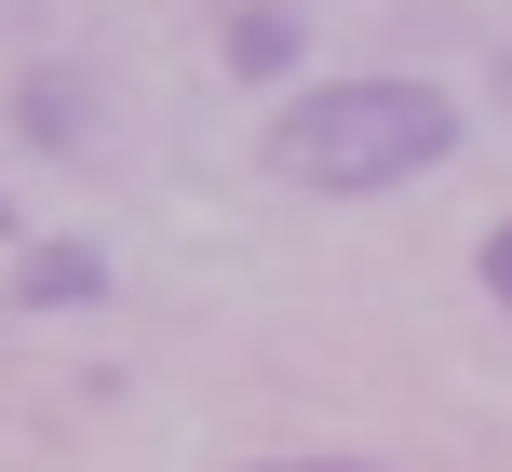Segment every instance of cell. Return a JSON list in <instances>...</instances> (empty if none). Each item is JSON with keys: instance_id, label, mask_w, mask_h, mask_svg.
Segmentation results:
<instances>
[{"instance_id": "obj_1", "label": "cell", "mask_w": 512, "mask_h": 472, "mask_svg": "<svg viewBox=\"0 0 512 472\" xmlns=\"http://www.w3.org/2000/svg\"><path fill=\"white\" fill-rule=\"evenodd\" d=\"M459 162V95L445 81H310L270 122V176L324 189V203H364V189H405Z\"/></svg>"}, {"instance_id": "obj_2", "label": "cell", "mask_w": 512, "mask_h": 472, "mask_svg": "<svg viewBox=\"0 0 512 472\" xmlns=\"http://www.w3.org/2000/svg\"><path fill=\"white\" fill-rule=\"evenodd\" d=\"M216 54H230L243 81H283V68H297V14H270V0H256V14L216 27Z\"/></svg>"}, {"instance_id": "obj_3", "label": "cell", "mask_w": 512, "mask_h": 472, "mask_svg": "<svg viewBox=\"0 0 512 472\" xmlns=\"http://www.w3.org/2000/svg\"><path fill=\"white\" fill-rule=\"evenodd\" d=\"M95 284H108L95 257H27V270H14V297H27V311H41V297H54V311H81Z\"/></svg>"}, {"instance_id": "obj_4", "label": "cell", "mask_w": 512, "mask_h": 472, "mask_svg": "<svg viewBox=\"0 0 512 472\" xmlns=\"http://www.w3.org/2000/svg\"><path fill=\"white\" fill-rule=\"evenodd\" d=\"M68 122H81V81H27V135H54V149H81Z\"/></svg>"}, {"instance_id": "obj_5", "label": "cell", "mask_w": 512, "mask_h": 472, "mask_svg": "<svg viewBox=\"0 0 512 472\" xmlns=\"http://www.w3.org/2000/svg\"><path fill=\"white\" fill-rule=\"evenodd\" d=\"M486 284H499V311H512V216L486 230Z\"/></svg>"}, {"instance_id": "obj_6", "label": "cell", "mask_w": 512, "mask_h": 472, "mask_svg": "<svg viewBox=\"0 0 512 472\" xmlns=\"http://www.w3.org/2000/svg\"><path fill=\"white\" fill-rule=\"evenodd\" d=\"M270 472H351V459H270Z\"/></svg>"}]
</instances>
